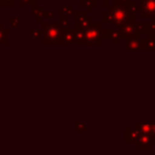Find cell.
Instances as JSON below:
<instances>
[{
	"label": "cell",
	"mask_w": 155,
	"mask_h": 155,
	"mask_svg": "<svg viewBox=\"0 0 155 155\" xmlns=\"http://www.w3.org/2000/svg\"><path fill=\"white\" fill-rule=\"evenodd\" d=\"M44 33H45V42L48 44H56L61 39V29L57 27V24H45L44 25Z\"/></svg>",
	"instance_id": "obj_1"
},
{
	"label": "cell",
	"mask_w": 155,
	"mask_h": 155,
	"mask_svg": "<svg viewBox=\"0 0 155 155\" xmlns=\"http://www.w3.org/2000/svg\"><path fill=\"white\" fill-rule=\"evenodd\" d=\"M97 25H93V28H88L85 33L81 34L80 39H84L81 42H96L94 39H97L99 36V31L101 29H96Z\"/></svg>",
	"instance_id": "obj_2"
},
{
	"label": "cell",
	"mask_w": 155,
	"mask_h": 155,
	"mask_svg": "<svg viewBox=\"0 0 155 155\" xmlns=\"http://www.w3.org/2000/svg\"><path fill=\"white\" fill-rule=\"evenodd\" d=\"M111 19H114V22L115 23H117V24H120V23H122L125 19V11H124V8H120V7H115V8H113L111 11H110V16H109Z\"/></svg>",
	"instance_id": "obj_3"
},
{
	"label": "cell",
	"mask_w": 155,
	"mask_h": 155,
	"mask_svg": "<svg viewBox=\"0 0 155 155\" xmlns=\"http://www.w3.org/2000/svg\"><path fill=\"white\" fill-rule=\"evenodd\" d=\"M143 4H144L143 8L147 10L148 13H154L155 12V0H144Z\"/></svg>",
	"instance_id": "obj_4"
},
{
	"label": "cell",
	"mask_w": 155,
	"mask_h": 155,
	"mask_svg": "<svg viewBox=\"0 0 155 155\" xmlns=\"http://www.w3.org/2000/svg\"><path fill=\"white\" fill-rule=\"evenodd\" d=\"M6 38H7V34H6V31H5V29L0 25V44H4V42H7V40H6Z\"/></svg>",
	"instance_id": "obj_5"
}]
</instances>
